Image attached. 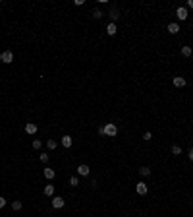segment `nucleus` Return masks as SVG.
I'll return each instance as SVG.
<instances>
[{"label": "nucleus", "mask_w": 193, "mask_h": 217, "mask_svg": "<svg viewBox=\"0 0 193 217\" xmlns=\"http://www.w3.org/2000/svg\"><path fill=\"white\" fill-rule=\"evenodd\" d=\"M0 60H2L4 64H12V62H14V52H12V51L0 52Z\"/></svg>", "instance_id": "1"}, {"label": "nucleus", "mask_w": 193, "mask_h": 217, "mask_svg": "<svg viewBox=\"0 0 193 217\" xmlns=\"http://www.w3.org/2000/svg\"><path fill=\"white\" fill-rule=\"evenodd\" d=\"M116 134H118V126L116 124H104V136L114 138Z\"/></svg>", "instance_id": "2"}, {"label": "nucleus", "mask_w": 193, "mask_h": 217, "mask_svg": "<svg viewBox=\"0 0 193 217\" xmlns=\"http://www.w3.org/2000/svg\"><path fill=\"white\" fill-rule=\"evenodd\" d=\"M135 192H137L139 196H145L147 192H149V186H147L145 182H137L135 184Z\"/></svg>", "instance_id": "3"}, {"label": "nucleus", "mask_w": 193, "mask_h": 217, "mask_svg": "<svg viewBox=\"0 0 193 217\" xmlns=\"http://www.w3.org/2000/svg\"><path fill=\"white\" fill-rule=\"evenodd\" d=\"M64 198H60V196H54V198H52V207H54V210H62L64 207Z\"/></svg>", "instance_id": "4"}, {"label": "nucleus", "mask_w": 193, "mask_h": 217, "mask_svg": "<svg viewBox=\"0 0 193 217\" xmlns=\"http://www.w3.org/2000/svg\"><path fill=\"white\" fill-rule=\"evenodd\" d=\"M176 16H178V19H187V8L186 6H182V8H178V10H176Z\"/></svg>", "instance_id": "5"}, {"label": "nucleus", "mask_w": 193, "mask_h": 217, "mask_svg": "<svg viewBox=\"0 0 193 217\" xmlns=\"http://www.w3.org/2000/svg\"><path fill=\"white\" fill-rule=\"evenodd\" d=\"M89 173H91V169H89L87 165H79L77 167V174H79V177H89Z\"/></svg>", "instance_id": "6"}, {"label": "nucleus", "mask_w": 193, "mask_h": 217, "mask_svg": "<svg viewBox=\"0 0 193 217\" xmlns=\"http://www.w3.org/2000/svg\"><path fill=\"white\" fill-rule=\"evenodd\" d=\"M172 81H174V87H183V85L187 84V81H186V78H182V76H176Z\"/></svg>", "instance_id": "7"}, {"label": "nucleus", "mask_w": 193, "mask_h": 217, "mask_svg": "<svg viewBox=\"0 0 193 217\" xmlns=\"http://www.w3.org/2000/svg\"><path fill=\"white\" fill-rule=\"evenodd\" d=\"M25 132L33 136V134L37 132V124H33V122H27V124H25Z\"/></svg>", "instance_id": "8"}, {"label": "nucleus", "mask_w": 193, "mask_h": 217, "mask_svg": "<svg viewBox=\"0 0 193 217\" xmlns=\"http://www.w3.org/2000/svg\"><path fill=\"white\" fill-rule=\"evenodd\" d=\"M60 144H62L64 147H72V144H73V140H72V136H64L62 140H60Z\"/></svg>", "instance_id": "9"}, {"label": "nucleus", "mask_w": 193, "mask_h": 217, "mask_svg": "<svg viewBox=\"0 0 193 217\" xmlns=\"http://www.w3.org/2000/svg\"><path fill=\"white\" fill-rule=\"evenodd\" d=\"M116 23H114V22H110L108 23V25H106V33H108V35H116Z\"/></svg>", "instance_id": "10"}, {"label": "nucleus", "mask_w": 193, "mask_h": 217, "mask_svg": "<svg viewBox=\"0 0 193 217\" xmlns=\"http://www.w3.org/2000/svg\"><path fill=\"white\" fill-rule=\"evenodd\" d=\"M168 31H170L172 35H176L180 31V25H178V23H168Z\"/></svg>", "instance_id": "11"}, {"label": "nucleus", "mask_w": 193, "mask_h": 217, "mask_svg": "<svg viewBox=\"0 0 193 217\" xmlns=\"http://www.w3.org/2000/svg\"><path fill=\"white\" fill-rule=\"evenodd\" d=\"M44 177H47L48 180H52V178L56 177V173H54V171L50 169V167H47V169H44Z\"/></svg>", "instance_id": "12"}, {"label": "nucleus", "mask_w": 193, "mask_h": 217, "mask_svg": "<svg viewBox=\"0 0 193 217\" xmlns=\"http://www.w3.org/2000/svg\"><path fill=\"white\" fill-rule=\"evenodd\" d=\"M44 196H54V186H52V184H47V186H44Z\"/></svg>", "instance_id": "13"}, {"label": "nucleus", "mask_w": 193, "mask_h": 217, "mask_svg": "<svg viewBox=\"0 0 193 217\" xmlns=\"http://www.w3.org/2000/svg\"><path fill=\"white\" fill-rule=\"evenodd\" d=\"M139 174H141V177H149L151 169H149V167H141V169H139Z\"/></svg>", "instance_id": "14"}, {"label": "nucleus", "mask_w": 193, "mask_h": 217, "mask_svg": "<svg viewBox=\"0 0 193 217\" xmlns=\"http://www.w3.org/2000/svg\"><path fill=\"white\" fill-rule=\"evenodd\" d=\"M170 151H172V155H180V153H182V147H180V145H172Z\"/></svg>", "instance_id": "15"}, {"label": "nucleus", "mask_w": 193, "mask_h": 217, "mask_svg": "<svg viewBox=\"0 0 193 217\" xmlns=\"http://www.w3.org/2000/svg\"><path fill=\"white\" fill-rule=\"evenodd\" d=\"M191 52H193L191 47H182V54L183 56H191Z\"/></svg>", "instance_id": "16"}, {"label": "nucleus", "mask_w": 193, "mask_h": 217, "mask_svg": "<svg viewBox=\"0 0 193 217\" xmlns=\"http://www.w3.org/2000/svg\"><path fill=\"white\" fill-rule=\"evenodd\" d=\"M12 210L19 211V210H21V202H19V200H18V202H12Z\"/></svg>", "instance_id": "17"}, {"label": "nucleus", "mask_w": 193, "mask_h": 217, "mask_svg": "<svg viewBox=\"0 0 193 217\" xmlns=\"http://www.w3.org/2000/svg\"><path fill=\"white\" fill-rule=\"evenodd\" d=\"M47 147H48V149H56V147H58V144H56L54 140H48V142H47Z\"/></svg>", "instance_id": "18"}, {"label": "nucleus", "mask_w": 193, "mask_h": 217, "mask_svg": "<svg viewBox=\"0 0 193 217\" xmlns=\"http://www.w3.org/2000/svg\"><path fill=\"white\" fill-rule=\"evenodd\" d=\"M110 18H112V22H116V19L120 18V12H118V10H112V12H110Z\"/></svg>", "instance_id": "19"}, {"label": "nucleus", "mask_w": 193, "mask_h": 217, "mask_svg": "<svg viewBox=\"0 0 193 217\" xmlns=\"http://www.w3.org/2000/svg\"><path fill=\"white\" fill-rule=\"evenodd\" d=\"M41 145L43 144H41L39 140H33V149H41Z\"/></svg>", "instance_id": "20"}, {"label": "nucleus", "mask_w": 193, "mask_h": 217, "mask_svg": "<svg viewBox=\"0 0 193 217\" xmlns=\"http://www.w3.org/2000/svg\"><path fill=\"white\" fill-rule=\"evenodd\" d=\"M70 184H72V186H77V184H79V180H77V177H72V178H70Z\"/></svg>", "instance_id": "21"}, {"label": "nucleus", "mask_w": 193, "mask_h": 217, "mask_svg": "<svg viewBox=\"0 0 193 217\" xmlns=\"http://www.w3.org/2000/svg\"><path fill=\"white\" fill-rule=\"evenodd\" d=\"M93 16L98 19V18H102V12H101V10H95V12H93Z\"/></svg>", "instance_id": "22"}, {"label": "nucleus", "mask_w": 193, "mask_h": 217, "mask_svg": "<svg viewBox=\"0 0 193 217\" xmlns=\"http://www.w3.org/2000/svg\"><path fill=\"white\" fill-rule=\"evenodd\" d=\"M143 138H145V140L149 142V140H153V134H151V132H145V136H143Z\"/></svg>", "instance_id": "23"}, {"label": "nucleus", "mask_w": 193, "mask_h": 217, "mask_svg": "<svg viewBox=\"0 0 193 217\" xmlns=\"http://www.w3.org/2000/svg\"><path fill=\"white\" fill-rule=\"evenodd\" d=\"M41 161L47 163V161H48V155H47V153H41Z\"/></svg>", "instance_id": "24"}, {"label": "nucleus", "mask_w": 193, "mask_h": 217, "mask_svg": "<svg viewBox=\"0 0 193 217\" xmlns=\"http://www.w3.org/2000/svg\"><path fill=\"white\" fill-rule=\"evenodd\" d=\"M4 206H6V200H4V198H2V196H0V210H2V207H4Z\"/></svg>", "instance_id": "25"}, {"label": "nucleus", "mask_w": 193, "mask_h": 217, "mask_svg": "<svg viewBox=\"0 0 193 217\" xmlns=\"http://www.w3.org/2000/svg\"><path fill=\"white\" fill-rule=\"evenodd\" d=\"M186 8H193V0H187V6Z\"/></svg>", "instance_id": "26"}, {"label": "nucleus", "mask_w": 193, "mask_h": 217, "mask_svg": "<svg viewBox=\"0 0 193 217\" xmlns=\"http://www.w3.org/2000/svg\"><path fill=\"white\" fill-rule=\"evenodd\" d=\"M189 159L193 161V149H189Z\"/></svg>", "instance_id": "27"}]
</instances>
